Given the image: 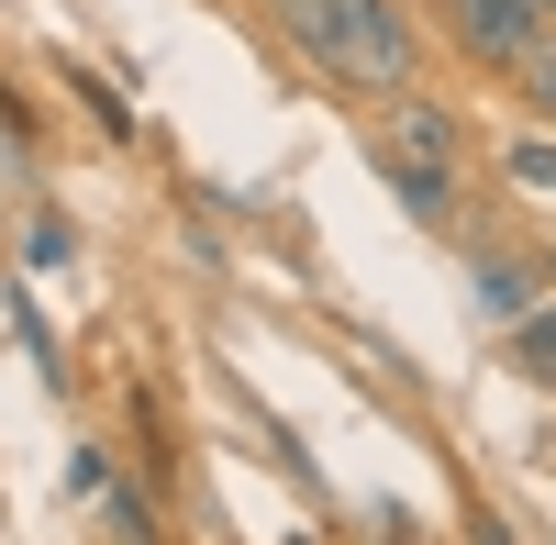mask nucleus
<instances>
[{"mask_svg":"<svg viewBox=\"0 0 556 545\" xmlns=\"http://www.w3.org/2000/svg\"><path fill=\"white\" fill-rule=\"evenodd\" d=\"M513 78H523V89H534V112H545V123H556V45H534V56H523V67H513Z\"/></svg>","mask_w":556,"mask_h":545,"instance_id":"obj_7","label":"nucleus"},{"mask_svg":"<svg viewBox=\"0 0 556 545\" xmlns=\"http://www.w3.org/2000/svg\"><path fill=\"white\" fill-rule=\"evenodd\" d=\"M267 23H278V45H290L312 78L367 89V101H401L412 67H424L401 0H267Z\"/></svg>","mask_w":556,"mask_h":545,"instance_id":"obj_1","label":"nucleus"},{"mask_svg":"<svg viewBox=\"0 0 556 545\" xmlns=\"http://www.w3.org/2000/svg\"><path fill=\"white\" fill-rule=\"evenodd\" d=\"M367 167H379V190L424 223V235H456V201H468V167L456 156H412V145H379V134H367Z\"/></svg>","mask_w":556,"mask_h":545,"instance_id":"obj_2","label":"nucleus"},{"mask_svg":"<svg viewBox=\"0 0 556 545\" xmlns=\"http://www.w3.org/2000/svg\"><path fill=\"white\" fill-rule=\"evenodd\" d=\"M445 23H456V45H468L479 67H501V78H513L534 45H556L545 0H445Z\"/></svg>","mask_w":556,"mask_h":545,"instance_id":"obj_3","label":"nucleus"},{"mask_svg":"<svg viewBox=\"0 0 556 545\" xmlns=\"http://www.w3.org/2000/svg\"><path fill=\"white\" fill-rule=\"evenodd\" d=\"M468 301H479V324H534V312H545L523 256H479V267H468Z\"/></svg>","mask_w":556,"mask_h":545,"instance_id":"obj_4","label":"nucleus"},{"mask_svg":"<svg viewBox=\"0 0 556 545\" xmlns=\"http://www.w3.org/2000/svg\"><path fill=\"white\" fill-rule=\"evenodd\" d=\"M501 178H513L523 201H556V134H523V145H501Z\"/></svg>","mask_w":556,"mask_h":545,"instance_id":"obj_5","label":"nucleus"},{"mask_svg":"<svg viewBox=\"0 0 556 545\" xmlns=\"http://www.w3.org/2000/svg\"><path fill=\"white\" fill-rule=\"evenodd\" d=\"M545 23H556V0H545Z\"/></svg>","mask_w":556,"mask_h":545,"instance_id":"obj_8","label":"nucleus"},{"mask_svg":"<svg viewBox=\"0 0 556 545\" xmlns=\"http://www.w3.org/2000/svg\"><path fill=\"white\" fill-rule=\"evenodd\" d=\"M513 368H523L534 390H556V301L534 312V324H513Z\"/></svg>","mask_w":556,"mask_h":545,"instance_id":"obj_6","label":"nucleus"}]
</instances>
